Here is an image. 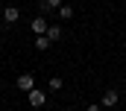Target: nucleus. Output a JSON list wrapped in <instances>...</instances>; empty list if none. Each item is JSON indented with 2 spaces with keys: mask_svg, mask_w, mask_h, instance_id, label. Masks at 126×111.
I'll return each mask as SVG.
<instances>
[{
  "mask_svg": "<svg viewBox=\"0 0 126 111\" xmlns=\"http://www.w3.org/2000/svg\"><path fill=\"white\" fill-rule=\"evenodd\" d=\"M18 88H21V91H27V94H30L32 88H35V76H32V73H21V76H18Z\"/></svg>",
  "mask_w": 126,
  "mask_h": 111,
  "instance_id": "nucleus-1",
  "label": "nucleus"
},
{
  "mask_svg": "<svg viewBox=\"0 0 126 111\" xmlns=\"http://www.w3.org/2000/svg\"><path fill=\"white\" fill-rule=\"evenodd\" d=\"M44 102H47V94L38 91V88H32V91H30V105H32V108H41Z\"/></svg>",
  "mask_w": 126,
  "mask_h": 111,
  "instance_id": "nucleus-2",
  "label": "nucleus"
},
{
  "mask_svg": "<svg viewBox=\"0 0 126 111\" xmlns=\"http://www.w3.org/2000/svg\"><path fill=\"white\" fill-rule=\"evenodd\" d=\"M117 99H120V97H117V91H114V88H109V91L103 94V108H114V105H117Z\"/></svg>",
  "mask_w": 126,
  "mask_h": 111,
  "instance_id": "nucleus-3",
  "label": "nucleus"
},
{
  "mask_svg": "<svg viewBox=\"0 0 126 111\" xmlns=\"http://www.w3.org/2000/svg\"><path fill=\"white\" fill-rule=\"evenodd\" d=\"M47 18H32V32L35 35H47Z\"/></svg>",
  "mask_w": 126,
  "mask_h": 111,
  "instance_id": "nucleus-4",
  "label": "nucleus"
},
{
  "mask_svg": "<svg viewBox=\"0 0 126 111\" xmlns=\"http://www.w3.org/2000/svg\"><path fill=\"white\" fill-rule=\"evenodd\" d=\"M18 18H21V12H18V6H6V9H3V21H6V24H15Z\"/></svg>",
  "mask_w": 126,
  "mask_h": 111,
  "instance_id": "nucleus-5",
  "label": "nucleus"
},
{
  "mask_svg": "<svg viewBox=\"0 0 126 111\" xmlns=\"http://www.w3.org/2000/svg\"><path fill=\"white\" fill-rule=\"evenodd\" d=\"M50 44H53V41H50L47 35H38V38H35V50H41V53H44V50H47Z\"/></svg>",
  "mask_w": 126,
  "mask_h": 111,
  "instance_id": "nucleus-6",
  "label": "nucleus"
},
{
  "mask_svg": "<svg viewBox=\"0 0 126 111\" xmlns=\"http://www.w3.org/2000/svg\"><path fill=\"white\" fill-rule=\"evenodd\" d=\"M47 38H50V41H59V38H62V27H56V24H53V27L47 29Z\"/></svg>",
  "mask_w": 126,
  "mask_h": 111,
  "instance_id": "nucleus-7",
  "label": "nucleus"
},
{
  "mask_svg": "<svg viewBox=\"0 0 126 111\" xmlns=\"http://www.w3.org/2000/svg\"><path fill=\"white\" fill-rule=\"evenodd\" d=\"M59 18H62V21H70V18H73V9H70V6H59Z\"/></svg>",
  "mask_w": 126,
  "mask_h": 111,
  "instance_id": "nucleus-8",
  "label": "nucleus"
},
{
  "mask_svg": "<svg viewBox=\"0 0 126 111\" xmlns=\"http://www.w3.org/2000/svg\"><path fill=\"white\" fill-rule=\"evenodd\" d=\"M62 6V0H41V9L44 12H50V9H59Z\"/></svg>",
  "mask_w": 126,
  "mask_h": 111,
  "instance_id": "nucleus-9",
  "label": "nucleus"
},
{
  "mask_svg": "<svg viewBox=\"0 0 126 111\" xmlns=\"http://www.w3.org/2000/svg\"><path fill=\"white\" fill-rule=\"evenodd\" d=\"M47 91H62V79H59V76H53V79L47 82Z\"/></svg>",
  "mask_w": 126,
  "mask_h": 111,
  "instance_id": "nucleus-10",
  "label": "nucleus"
},
{
  "mask_svg": "<svg viewBox=\"0 0 126 111\" xmlns=\"http://www.w3.org/2000/svg\"><path fill=\"white\" fill-rule=\"evenodd\" d=\"M85 111H103V105H88Z\"/></svg>",
  "mask_w": 126,
  "mask_h": 111,
  "instance_id": "nucleus-11",
  "label": "nucleus"
},
{
  "mask_svg": "<svg viewBox=\"0 0 126 111\" xmlns=\"http://www.w3.org/2000/svg\"><path fill=\"white\" fill-rule=\"evenodd\" d=\"M62 111H67V108H62Z\"/></svg>",
  "mask_w": 126,
  "mask_h": 111,
  "instance_id": "nucleus-12",
  "label": "nucleus"
}]
</instances>
